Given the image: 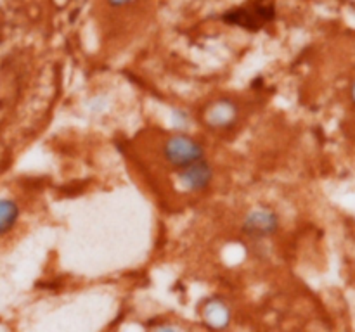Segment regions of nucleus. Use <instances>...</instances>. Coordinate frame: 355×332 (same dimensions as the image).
Listing matches in <instances>:
<instances>
[{
	"label": "nucleus",
	"mask_w": 355,
	"mask_h": 332,
	"mask_svg": "<svg viewBox=\"0 0 355 332\" xmlns=\"http://www.w3.org/2000/svg\"><path fill=\"white\" fill-rule=\"evenodd\" d=\"M274 19H276V7L274 3L263 2V0H253V2L234 7L222 14V21L225 24L250 31L262 30Z\"/></svg>",
	"instance_id": "nucleus-1"
},
{
	"label": "nucleus",
	"mask_w": 355,
	"mask_h": 332,
	"mask_svg": "<svg viewBox=\"0 0 355 332\" xmlns=\"http://www.w3.org/2000/svg\"><path fill=\"white\" fill-rule=\"evenodd\" d=\"M163 158L175 172L189 168L205 161V147L193 137L173 135L163 145Z\"/></svg>",
	"instance_id": "nucleus-2"
},
{
	"label": "nucleus",
	"mask_w": 355,
	"mask_h": 332,
	"mask_svg": "<svg viewBox=\"0 0 355 332\" xmlns=\"http://www.w3.org/2000/svg\"><path fill=\"white\" fill-rule=\"evenodd\" d=\"M279 230V218L270 210H255L243 221V235L255 244H262Z\"/></svg>",
	"instance_id": "nucleus-3"
},
{
	"label": "nucleus",
	"mask_w": 355,
	"mask_h": 332,
	"mask_svg": "<svg viewBox=\"0 0 355 332\" xmlns=\"http://www.w3.org/2000/svg\"><path fill=\"white\" fill-rule=\"evenodd\" d=\"M177 180L182 185V189L189 190V192H200V190L210 187V183L214 182V168L205 159V161L189 166L182 172H177Z\"/></svg>",
	"instance_id": "nucleus-4"
},
{
	"label": "nucleus",
	"mask_w": 355,
	"mask_h": 332,
	"mask_svg": "<svg viewBox=\"0 0 355 332\" xmlns=\"http://www.w3.org/2000/svg\"><path fill=\"white\" fill-rule=\"evenodd\" d=\"M238 106L232 100L222 99L208 107L207 114H205V121L214 130H227L238 121Z\"/></svg>",
	"instance_id": "nucleus-5"
},
{
	"label": "nucleus",
	"mask_w": 355,
	"mask_h": 332,
	"mask_svg": "<svg viewBox=\"0 0 355 332\" xmlns=\"http://www.w3.org/2000/svg\"><path fill=\"white\" fill-rule=\"evenodd\" d=\"M203 320L214 331H222L231 322V310L220 299H211L203 308Z\"/></svg>",
	"instance_id": "nucleus-6"
},
{
	"label": "nucleus",
	"mask_w": 355,
	"mask_h": 332,
	"mask_svg": "<svg viewBox=\"0 0 355 332\" xmlns=\"http://www.w3.org/2000/svg\"><path fill=\"white\" fill-rule=\"evenodd\" d=\"M19 218V206L9 197H0V235L7 234Z\"/></svg>",
	"instance_id": "nucleus-7"
},
{
	"label": "nucleus",
	"mask_w": 355,
	"mask_h": 332,
	"mask_svg": "<svg viewBox=\"0 0 355 332\" xmlns=\"http://www.w3.org/2000/svg\"><path fill=\"white\" fill-rule=\"evenodd\" d=\"M172 121L173 124H175L177 128H186L187 123H189V116H187L184 111H173V116H172Z\"/></svg>",
	"instance_id": "nucleus-8"
},
{
	"label": "nucleus",
	"mask_w": 355,
	"mask_h": 332,
	"mask_svg": "<svg viewBox=\"0 0 355 332\" xmlns=\"http://www.w3.org/2000/svg\"><path fill=\"white\" fill-rule=\"evenodd\" d=\"M155 332H180L179 329L172 327V325H162V327L155 329Z\"/></svg>",
	"instance_id": "nucleus-9"
},
{
	"label": "nucleus",
	"mask_w": 355,
	"mask_h": 332,
	"mask_svg": "<svg viewBox=\"0 0 355 332\" xmlns=\"http://www.w3.org/2000/svg\"><path fill=\"white\" fill-rule=\"evenodd\" d=\"M130 2H134V0H110V3H111V6H114V7L127 6V3H130Z\"/></svg>",
	"instance_id": "nucleus-10"
},
{
	"label": "nucleus",
	"mask_w": 355,
	"mask_h": 332,
	"mask_svg": "<svg viewBox=\"0 0 355 332\" xmlns=\"http://www.w3.org/2000/svg\"><path fill=\"white\" fill-rule=\"evenodd\" d=\"M350 99H352V102L355 104V80H354L352 86H350Z\"/></svg>",
	"instance_id": "nucleus-11"
}]
</instances>
